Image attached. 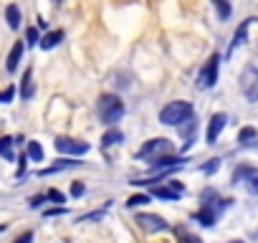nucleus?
<instances>
[{
    "mask_svg": "<svg viewBox=\"0 0 258 243\" xmlns=\"http://www.w3.org/2000/svg\"><path fill=\"white\" fill-rule=\"evenodd\" d=\"M96 109H99V119L104 125H116L124 116V101L116 94H101L96 101Z\"/></svg>",
    "mask_w": 258,
    "mask_h": 243,
    "instance_id": "nucleus-1",
    "label": "nucleus"
},
{
    "mask_svg": "<svg viewBox=\"0 0 258 243\" xmlns=\"http://www.w3.org/2000/svg\"><path fill=\"white\" fill-rule=\"evenodd\" d=\"M192 116V104L190 101H170L167 106H162L160 111V122L162 125H170V127H180L185 119Z\"/></svg>",
    "mask_w": 258,
    "mask_h": 243,
    "instance_id": "nucleus-2",
    "label": "nucleus"
},
{
    "mask_svg": "<svg viewBox=\"0 0 258 243\" xmlns=\"http://www.w3.org/2000/svg\"><path fill=\"white\" fill-rule=\"evenodd\" d=\"M162 155H172V142L165 140V137H155V140L145 142V145L140 147V152H137V157L150 160V162L157 160V157H162Z\"/></svg>",
    "mask_w": 258,
    "mask_h": 243,
    "instance_id": "nucleus-3",
    "label": "nucleus"
},
{
    "mask_svg": "<svg viewBox=\"0 0 258 243\" xmlns=\"http://www.w3.org/2000/svg\"><path fill=\"white\" fill-rule=\"evenodd\" d=\"M240 91L245 96V101L255 104L258 101V69L255 66H245L240 74Z\"/></svg>",
    "mask_w": 258,
    "mask_h": 243,
    "instance_id": "nucleus-4",
    "label": "nucleus"
},
{
    "mask_svg": "<svg viewBox=\"0 0 258 243\" xmlns=\"http://www.w3.org/2000/svg\"><path fill=\"white\" fill-rule=\"evenodd\" d=\"M218 64H220V56L218 53H213L210 58H208V64L200 69V74H198V89H210V86H215V81H218Z\"/></svg>",
    "mask_w": 258,
    "mask_h": 243,
    "instance_id": "nucleus-5",
    "label": "nucleus"
},
{
    "mask_svg": "<svg viewBox=\"0 0 258 243\" xmlns=\"http://www.w3.org/2000/svg\"><path fill=\"white\" fill-rule=\"evenodd\" d=\"M53 147H56L61 155H74V157H79V155H86V152L91 150V147H89V142L71 140V137H56Z\"/></svg>",
    "mask_w": 258,
    "mask_h": 243,
    "instance_id": "nucleus-6",
    "label": "nucleus"
},
{
    "mask_svg": "<svg viewBox=\"0 0 258 243\" xmlns=\"http://www.w3.org/2000/svg\"><path fill=\"white\" fill-rule=\"evenodd\" d=\"M225 125H228V114L218 111V114L210 116V122H208V135H205L208 145H215V142H218V137H220V132L225 130Z\"/></svg>",
    "mask_w": 258,
    "mask_h": 243,
    "instance_id": "nucleus-7",
    "label": "nucleus"
},
{
    "mask_svg": "<svg viewBox=\"0 0 258 243\" xmlns=\"http://www.w3.org/2000/svg\"><path fill=\"white\" fill-rule=\"evenodd\" d=\"M137 223H140V228H145V230H150V233H160V230H167V228H170L165 218L152 215V213H140V215H137Z\"/></svg>",
    "mask_w": 258,
    "mask_h": 243,
    "instance_id": "nucleus-8",
    "label": "nucleus"
},
{
    "mask_svg": "<svg viewBox=\"0 0 258 243\" xmlns=\"http://www.w3.org/2000/svg\"><path fill=\"white\" fill-rule=\"evenodd\" d=\"M220 200H215V203H203V208L198 210V220L203 223V225H213L215 220H218V213L223 210V205H218Z\"/></svg>",
    "mask_w": 258,
    "mask_h": 243,
    "instance_id": "nucleus-9",
    "label": "nucleus"
},
{
    "mask_svg": "<svg viewBox=\"0 0 258 243\" xmlns=\"http://www.w3.org/2000/svg\"><path fill=\"white\" fill-rule=\"evenodd\" d=\"M185 157H172V155H162L157 160H152V172H162V170H177L182 167Z\"/></svg>",
    "mask_w": 258,
    "mask_h": 243,
    "instance_id": "nucleus-10",
    "label": "nucleus"
},
{
    "mask_svg": "<svg viewBox=\"0 0 258 243\" xmlns=\"http://www.w3.org/2000/svg\"><path fill=\"white\" fill-rule=\"evenodd\" d=\"M253 21H255V18H245V21L238 26V31H235V36H233V43H230V51H228V53H233L240 43H245V38H248V28H250Z\"/></svg>",
    "mask_w": 258,
    "mask_h": 243,
    "instance_id": "nucleus-11",
    "label": "nucleus"
},
{
    "mask_svg": "<svg viewBox=\"0 0 258 243\" xmlns=\"http://www.w3.org/2000/svg\"><path fill=\"white\" fill-rule=\"evenodd\" d=\"M23 48H26L23 41H16V43H13V48H11V53H8V61H6V69H8V71H16V69H18V61H21V56H23Z\"/></svg>",
    "mask_w": 258,
    "mask_h": 243,
    "instance_id": "nucleus-12",
    "label": "nucleus"
},
{
    "mask_svg": "<svg viewBox=\"0 0 258 243\" xmlns=\"http://www.w3.org/2000/svg\"><path fill=\"white\" fill-rule=\"evenodd\" d=\"M61 41H63V31H51V33H46V36L41 38V48H43V51H51V48H56Z\"/></svg>",
    "mask_w": 258,
    "mask_h": 243,
    "instance_id": "nucleus-13",
    "label": "nucleus"
},
{
    "mask_svg": "<svg viewBox=\"0 0 258 243\" xmlns=\"http://www.w3.org/2000/svg\"><path fill=\"white\" fill-rule=\"evenodd\" d=\"M152 195H155V198H162V200H177L182 193H177L172 185H157V188L152 190Z\"/></svg>",
    "mask_w": 258,
    "mask_h": 243,
    "instance_id": "nucleus-14",
    "label": "nucleus"
},
{
    "mask_svg": "<svg viewBox=\"0 0 258 243\" xmlns=\"http://www.w3.org/2000/svg\"><path fill=\"white\" fill-rule=\"evenodd\" d=\"M76 165H81V162H74V160H58L56 165H51V167H46V170H41L38 175H41V177H46V175H53V172H61V170H66V167H76Z\"/></svg>",
    "mask_w": 258,
    "mask_h": 243,
    "instance_id": "nucleus-15",
    "label": "nucleus"
},
{
    "mask_svg": "<svg viewBox=\"0 0 258 243\" xmlns=\"http://www.w3.org/2000/svg\"><path fill=\"white\" fill-rule=\"evenodd\" d=\"M192 132H195V122H192V116H190V119H185L182 125H180V135L185 137V147L192 145Z\"/></svg>",
    "mask_w": 258,
    "mask_h": 243,
    "instance_id": "nucleus-16",
    "label": "nucleus"
},
{
    "mask_svg": "<svg viewBox=\"0 0 258 243\" xmlns=\"http://www.w3.org/2000/svg\"><path fill=\"white\" fill-rule=\"evenodd\" d=\"M6 21H8V26H11L13 31L21 26V11H18V6H16V3L6 8Z\"/></svg>",
    "mask_w": 258,
    "mask_h": 243,
    "instance_id": "nucleus-17",
    "label": "nucleus"
},
{
    "mask_svg": "<svg viewBox=\"0 0 258 243\" xmlns=\"http://www.w3.org/2000/svg\"><path fill=\"white\" fill-rule=\"evenodd\" d=\"M21 96H23V99H31V96H33V74H31V69L23 74V81H21Z\"/></svg>",
    "mask_w": 258,
    "mask_h": 243,
    "instance_id": "nucleus-18",
    "label": "nucleus"
},
{
    "mask_svg": "<svg viewBox=\"0 0 258 243\" xmlns=\"http://www.w3.org/2000/svg\"><path fill=\"white\" fill-rule=\"evenodd\" d=\"M124 140V135L119 132V130H109L104 137H101V147H114V145H119Z\"/></svg>",
    "mask_w": 258,
    "mask_h": 243,
    "instance_id": "nucleus-19",
    "label": "nucleus"
},
{
    "mask_svg": "<svg viewBox=\"0 0 258 243\" xmlns=\"http://www.w3.org/2000/svg\"><path fill=\"white\" fill-rule=\"evenodd\" d=\"M0 157L13 160V140L11 137H0Z\"/></svg>",
    "mask_w": 258,
    "mask_h": 243,
    "instance_id": "nucleus-20",
    "label": "nucleus"
},
{
    "mask_svg": "<svg viewBox=\"0 0 258 243\" xmlns=\"http://www.w3.org/2000/svg\"><path fill=\"white\" fill-rule=\"evenodd\" d=\"M28 157H31L33 162H41V160H43V147H41L38 142H28Z\"/></svg>",
    "mask_w": 258,
    "mask_h": 243,
    "instance_id": "nucleus-21",
    "label": "nucleus"
},
{
    "mask_svg": "<svg viewBox=\"0 0 258 243\" xmlns=\"http://www.w3.org/2000/svg\"><path fill=\"white\" fill-rule=\"evenodd\" d=\"M250 140H255V130H253V127H243V130L238 132V142H240V145H248Z\"/></svg>",
    "mask_w": 258,
    "mask_h": 243,
    "instance_id": "nucleus-22",
    "label": "nucleus"
},
{
    "mask_svg": "<svg viewBox=\"0 0 258 243\" xmlns=\"http://www.w3.org/2000/svg\"><path fill=\"white\" fill-rule=\"evenodd\" d=\"M213 6H215V11L220 13V18H223V21L230 16V6H228V0H213Z\"/></svg>",
    "mask_w": 258,
    "mask_h": 243,
    "instance_id": "nucleus-23",
    "label": "nucleus"
},
{
    "mask_svg": "<svg viewBox=\"0 0 258 243\" xmlns=\"http://www.w3.org/2000/svg\"><path fill=\"white\" fill-rule=\"evenodd\" d=\"M250 172H253V170L245 167V165H243V167H235V172H233V183H245Z\"/></svg>",
    "mask_w": 258,
    "mask_h": 243,
    "instance_id": "nucleus-24",
    "label": "nucleus"
},
{
    "mask_svg": "<svg viewBox=\"0 0 258 243\" xmlns=\"http://www.w3.org/2000/svg\"><path fill=\"white\" fill-rule=\"evenodd\" d=\"M245 185H248V190H250L253 195H258V170H253V172L248 175V180H245Z\"/></svg>",
    "mask_w": 258,
    "mask_h": 243,
    "instance_id": "nucleus-25",
    "label": "nucleus"
},
{
    "mask_svg": "<svg viewBox=\"0 0 258 243\" xmlns=\"http://www.w3.org/2000/svg\"><path fill=\"white\" fill-rule=\"evenodd\" d=\"M145 203H150V198H147V195H132V198L126 200V205H129V208H137V205H145Z\"/></svg>",
    "mask_w": 258,
    "mask_h": 243,
    "instance_id": "nucleus-26",
    "label": "nucleus"
},
{
    "mask_svg": "<svg viewBox=\"0 0 258 243\" xmlns=\"http://www.w3.org/2000/svg\"><path fill=\"white\" fill-rule=\"evenodd\" d=\"M26 41H28V46L41 43V38H38V28H28V31H26Z\"/></svg>",
    "mask_w": 258,
    "mask_h": 243,
    "instance_id": "nucleus-27",
    "label": "nucleus"
},
{
    "mask_svg": "<svg viewBox=\"0 0 258 243\" xmlns=\"http://www.w3.org/2000/svg\"><path fill=\"white\" fill-rule=\"evenodd\" d=\"M13 96H16V86H8L6 91H0V104H8V101H13Z\"/></svg>",
    "mask_w": 258,
    "mask_h": 243,
    "instance_id": "nucleus-28",
    "label": "nucleus"
},
{
    "mask_svg": "<svg viewBox=\"0 0 258 243\" xmlns=\"http://www.w3.org/2000/svg\"><path fill=\"white\" fill-rule=\"evenodd\" d=\"M46 198H48V200H53V203H66V195H63V193H58V190H48V193H46Z\"/></svg>",
    "mask_w": 258,
    "mask_h": 243,
    "instance_id": "nucleus-29",
    "label": "nucleus"
},
{
    "mask_svg": "<svg viewBox=\"0 0 258 243\" xmlns=\"http://www.w3.org/2000/svg\"><path fill=\"white\" fill-rule=\"evenodd\" d=\"M84 193H86L84 183H74V185H71V195H74V198H81Z\"/></svg>",
    "mask_w": 258,
    "mask_h": 243,
    "instance_id": "nucleus-30",
    "label": "nucleus"
},
{
    "mask_svg": "<svg viewBox=\"0 0 258 243\" xmlns=\"http://www.w3.org/2000/svg\"><path fill=\"white\" fill-rule=\"evenodd\" d=\"M218 165H220V160H218V157H215V160H210V162H208V165H205V167H203V172H208V175H213V172H215V170H218Z\"/></svg>",
    "mask_w": 258,
    "mask_h": 243,
    "instance_id": "nucleus-31",
    "label": "nucleus"
},
{
    "mask_svg": "<svg viewBox=\"0 0 258 243\" xmlns=\"http://www.w3.org/2000/svg\"><path fill=\"white\" fill-rule=\"evenodd\" d=\"M66 213V208H51V210H46V218H51V215H63Z\"/></svg>",
    "mask_w": 258,
    "mask_h": 243,
    "instance_id": "nucleus-32",
    "label": "nucleus"
},
{
    "mask_svg": "<svg viewBox=\"0 0 258 243\" xmlns=\"http://www.w3.org/2000/svg\"><path fill=\"white\" fill-rule=\"evenodd\" d=\"M167 185H172V188H175L177 193H185V188H182V183H177V180H170Z\"/></svg>",
    "mask_w": 258,
    "mask_h": 243,
    "instance_id": "nucleus-33",
    "label": "nucleus"
},
{
    "mask_svg": "<svg viewBox=\"0 0 258 243\" xmlns=\"http://www.w3.org/2000/svg\"><path fill=\"white\" fill-rule=\"evenodd\" d=\"M56 3H61V0H56Z\"/></svg>",
    "mask_w": 258,
    "mask_h": 243,
    "instance_id": "nucleus-34",
    "label": "nucleus"
}]
</instances>
